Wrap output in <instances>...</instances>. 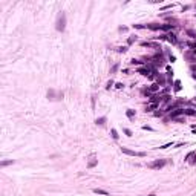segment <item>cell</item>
Segmentation results:
<instances>
[{"label":"cell","instance_id":"cell-31","mask_svg":"<svg viewBox=\"0 0 196 196\" xmlns=\"http://www.w3.org/2000/svg\"><path fill=\"white\" fill-rule=\"evenodd\" d=\"M193 78H195V80H196V74H193Z\"/></svg>","mask_w":196,"mask_h":196},{"label":"cell","instance_id":"cell-13","mask_svg":"<svg viewBox=\"0 0 196 196\" xmlns=\"http://www.w3.org/2000/svg\"><path fill=\"white\" fill-rule=\"evenodd\" d=\"M184 115H196V110H193V109H184Z\"/></svg>","mask_w":196,"mask_h":196},{"label":"cell","instance_id":"cell-11","mask_svg":"<svg viewBox=\"0 0 196 196\" xmlns=\"http://www.w3.org/2000/svg\"><path fill=\"white\" fill-rule=\"evenodd\" d=\"M90 159H92V161H89L87 167H89V169H92V167H95V165H97V159H95V156H92Z\"/></svg>","mask_w":196,"mask_h":196},{"label":"cell","instance_id":"cell-21","mask_svg":"<svg viewBox=\"0 0 196 196\" xmlns=\"http://www.w3.org/2000/svg\"><path fill=\"white\" fill-rule=\"evenodd\" d=\"M133 28H136V29H144L146 25H133Z\"/></svg>","mask_w":196,"mask_h":196},{"label":"cell","instance_id":"cell-10","mask_svg":"<svg viewBox=\"0 0 196 196\" xmlns=\"http://www.w3.org/2000/svg\"><path fill=\"white\" fill-rule=\"evenodd\" d=\"M9 164H14V159H8V161H2L0 162V167H6Z\"/></svg>","mask_w":196,"mask_h":196},{"label":"cell","instance_id":"cell-6","mask_svg":"<svg viewBox=\"0 0 196 196\" xmlns=\"http://www.w3.org/2000/svg\"><path fill=\"white\" fill-rule=\"evenodd\" d=\"M94 193L103 195V196H109V192H107V190H103V188H94Z\"/></svg>","mask_w":196,"mask_h":196},{"label":"cell","instance_id":"cell-8","mask_svg":"<svg viewBox=\"0 0 196 196\" xmlns=\"http://www.w3.org/2000/svg\"><path fill=\"white\" fill-rule=\"evenodd\" d=\"M149 90H150V92H156V90H159V84L158 83H153L152 86L149 87Z\"/></svg>","mask_w":196,"mask_h":196},{"label":"cell","instance_id":"cell-26","mask_svg":"<svg viewBox=\"0 0 196 196\" xmlns=\"http://www.w3.org/2000/svg\"><path fill=\"white\" fill-rule=\"evenodd\" d=\"M118 67H120V66H118V64H115V66H113V67H112V72H116V71H118Z\"/></svg>","mask_w":196,"mask_h":196},{"label":"cell","instance_id":"cell-23","mask_svg":"<svg viewBox=\"0 0 196 196\" xmlns=\"http://www.w3.org/2000/svg\"><path fill=\"white\" fill-rule=\"evenodd\" d=\"M124 133H126L127 136H132V130H129V129H124Z\"/></svg>","mask_w":196,"mask_h":196},{"label":"cell","instance_id":"cell-16","mask_svg":"<svg viewBox=\"0 0 196 196\" xmlns=\"http://www.w3.org/2000/svg\"><path fill=\"white\" fill-rule=\"evenodd\" d=\"M164 83H165L164 75H158V84H164Z\"/></svg>","mask_w":196,"mask_h":196},{"label":"cell","instance_id":"cell-25","mask_svg":"<svg viewBox=\"0 0 196 196\" xmlns=\"http://www.w3.org/2000/svg\"><path fill=\"white\" fill-rule=\"evenodd\" d=\"M188 46H190V48H196V41H190V43H188Z\"/></svg>","mask_w":196,"mask_h":196},{"label":"cell","instance_id":"cell-18","mask_svg":"<svg viewBox=\"0 0 196 196\" xmlns=\"http://www.w3.org/2000/svg\"><path fill=\"white\" fill-rule=\"evenodd\" d=\"M135 41H136V35H132V37H129L127 43H129V45H132V43H135Z\"/></svg>","mask_w":196,"mask_h":196},{"label":"cell","instance_id":"cell-3","mask_svg":"<svg viewBox=\"0 0 196 196\" xmlns=\"http://www.w3.org/2000/svg\"><path fill=\"white\" fill-rule=\"evenodd\" d=\"M164 165H165V159H156V161L150 162L149 167L150 169H161V167H164Z\"/></svg>","mask_w":196,"mask_h":196},{"label":"cell","instance_id":"cell-7","mask_svg":"<svg viewBox=\"0 0 196 196\" xmlns=\"http://www.w3.org/2000/svg\"><path fill=\"white\" fill-rule=\"evenodd\" d=\"M167 40L170 41L172 45H176V43H178V40H176V35H175V34H167Z\"/></svg>","mask_w":196,"mask_h":196},{"label":"cell","instance_id":"cell-20","mask_svg":"<svg viewBox=\"0 0 196 196\" xmlns=\"http://www.w3.org/2000/svg\"><path fill=\"white\" fill-rule=\"evenodd\" d=\"M130 64H143V61L135 60V58H133V60H130Z\"/></svg>","mask_w":196,"mask_h":196},{"label":"cell","instance_id":"cell-12","mask_svg":"<svg viewBox=\"0 0 196 196\" xmlns=\"http://www.w3.org/2000/svg\"><path fill=\"white\" fill-rule=\"evenodd\" d=\"M156 107H158V103H152V104H149V106H147V112H150V110H153V109H156Z\"/></svg>","mask_w":196,"mask_h":196},{"label":"cell","instance_id":"cell-4","mask_svg":"<svg viewBox=\"0 0 196 196\" xmlns=\"http://www.w3.org/2000/svg\"><path fill=\"white\" fill-rule=\"evenodd\" d=\"M179 115H184V109H181V107H179V109H175V110H172V112H170V118H172V120L178 118Z\"/></svg>","mask_w":196,"mask_h":196},{"label":"cell","instance_id":"cell-30","mask_svg":"<svg viewBox=\"0 0 196 196\" xmlns=\"http://www.w3.org/2000/svg\"><path fill=\"white\" fill-rule=\"evenodd\" d=\"M147 196H156V195H155V193H152V195H147Z\"/></svg>","mask_w":196,"mask_h":196},{"label":"cell","instance_id":"cell-24","mask_svg":"<svg viewBox=\"0 0 196 196\" xmlns=\"http://www.w3.org/2000/svg\"><path fill=\"white\" fill-rule=\"evenodd\" d=\"M123 86H124V84H123V83H116V84H115V87H116V89H121V87H123Z\"/></svg>","mask_w":196,"mask_h":196},{"label":"cell","instance_id":"cell-22","mask_svg":"<svg viewBox=\"0 0 196 196\" xmlns=\"http://www.w3.org/2000/svg\"><path fill=\"white\" fill-rule=\"evenodd\" d=\"M173 144H172V143H167V144H164V146H161V147H159V149H167V147H172Z\"/></svg>","mask_w":196,"mask_h":196},{"label":"cell","instance_id":"cell-9","mask_svg":"<svg viewBox=\"0 0 196 196\" xmlns=\"http://www.w3.org/2000/svg\"><path fill=\"white\" fill-rule=\"evenodd\" d=\"M135 113H136V112H135V110H133V109H127V110H126V115L129 116L130 120H132L133 116H135Z\"/></svg>","mask_w":196,"mask_h":196},{"label":"cell","instance_id":"cell-5","mask_svg":"<svg viewBox=\"0 0 196 196\" xmlns=\"http://www.w3.org/2000/svg\"><path fill=\"white\" fill-rule=\"evenodd\" d=\"M146 28L147 29H152V31H162V25H158V23H149V25H146Z\"/></svg>","mask_w":196,"mask_h":196},{"label":"cell","instance_id":"cell-29","mask_svg":"<svg viewBox=\"0 0 196 196\" xmlns=\"http://www.w3.org/2000/svg\"><path fill=\"white\" fill-rule=\"evenodd\" d=\"M170 8H173V3H172V5H165L162 9H170Z\"/></svg>","mask_w":196,"mask_h":196},{"label":"cell","instance_id":"cell-19","mask_svg":"<svg viewBox=\"0 0 196 196\" xmlns=\"http://www.w3.org/2000/svg\"><path fill=\"white\" fill-rule=\"evenodd\" d=\"M127 46H121V48H118V52H121V54H124V52H127Z\"/></svg>","mask_w":196,"mask_h":196},{"label":"cell","instance_id":"cell-1","mask_svg":"<svg viewBox=\"0 0 196 196\" xmlns=\"http://www.w3.org/2000/svg\"><path fill=\"white\" fill-rule=\"evenodd\" d=\"M64 28H66V15L60 14V15H58V20H57V31L63 32Z\"/></svg>","mask_w":196,"mask_h":196},{"label":"cell","instance_id":"cell-17","mask_svg":"<svg viewBox=\"0 0 196 196\" xmlns=\"http://www.w3.org/2000/svg\"><path fill=\"white\" fill-rule=\"evenodd\" d=\"M110 133H112V138H113V139H118V136H120V135H118V132H116L115 129L110 130Z\"/></svg>","mask_w":196,"mask_h":196},{"label":"cell","instance_id":"cell-15","mask_svg":"<svg viewBox=\"0 0 196 196\" xmlns=\"http://www.w3.org/2000/svg\"><path fill=\"white\" fill-rule=\"evenodd\" d=\"M175 90H176V92H178V90H181V81H179V80L175 81Z\"/></svg>","mask_w":196,"mask_h":196},{"label":"cell","instance_id":"cell-2","mask_svg":"<svg viewBox=\"0 0 196 196\" xmlns=\"http://www.w3.org/2000/svg\"><path fill=\"white\" fill-rule=\"evenodd\" d=\"M121 152L126 153V155H129V156H146L144 152H133V150L127 149V147H121Z\"/></svg>","mask_w":196,"mask_h":196},{"label":"cell","instance_id":"cell-14","mask_svg":"<svg viewBox=\"0 0 196 196\" xmlns=\"http://www.w3.org/2000/svg\"><path fill=\"white\" fill-rule=\"evenodd\" d=\"M95 123H97V124H100V126H103V124L106 123V116H101V118H97V120H95Z\"/></svg>","mask_w":196,"mask_h":196},{"label":"cell","instance_id":"cell-28","mask_svg":"<svg viewBox=\"0 0 196 196\" xmlns=\"http://www.w3.org/2000/svg\"><path fill=\"white\" fill-rule=\"evenodd\" d=\"M143 130H153L152 127H149V126H143Z\"/></svg>","mask_w":196,"mask_h":196},{"label":"cell","instance_id":"cell-27","mask_svg":"<svg viewBox=\"0 0 196 196\" xmlns=\"http://www.w3.org/2000/svg\"><path fill=\"white\" fill-rule=\"evenodd\" d=\"M110 86H113V81H112V80H110L109 83H107V86H106V87H107V89H110Z\"/></svg>","mask_w":196,"mask_h":196}]
</instances>
